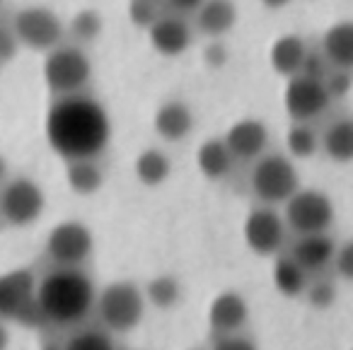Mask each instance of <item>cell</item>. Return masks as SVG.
Wrapping results in <instances>:
<instances>
[{
  "mask_svg": "<svg viewBox=\"0 0 353 350\" xmlns=\"http://www.w3.org/2000/svg\"><path fill=\"white\" fill-rule=\"evenodd\" d=\"M285 143H288L290 155L300 157V160H307V157H312L314 152H317V147H319L317 133H314L307 123H293V126H290V131H288V138H285Z\"/></svg>",
  "mask_w": 353,
  "mask_h": 350,
  "instance_id": "cell-27",
  "label": "cell"
},
{
  "mask_svg": "<svg viewBox=\"0 0 353 350\" xmlns=\"http://www.w3.org/2000/svg\"><path fill=\"white\" fill-rule=\"evenodd\" d=\"M12 34L22 46L34 51H51L63 39V25L59 15L49 8H22L12 20Z\"/></svg>",
  "mask_w": 353,
  "mask_h": 350,
  "instance_id": "cell-8",
  "label": "cell"
},
{
  "mask_svg": "<svg viewBox=\"0 0 353 350\" xmlns=\"http://www.w3.org/2000/svg\"><path fill=\"white\" fill-rule=\"evenodd\" d=\"M250 319V305L235 290H225L213 300L208 309V324L218 336L237 333Z\"/></svg>",
  "mask_w": 353,
  "mask_h": 350,
  "instance_id": "cell-14",
  "label": "cell"
},
{
  "mask_svg": "<svg viewBox=\"0 0 353 350\" xmlns=\"http://www.w3.org/2000/svg\"><path fill=\"white\" fill-rule=\"evenodd\" d=\"M300 73L307 75V78H314V80H324L329 73V63L327 59H324L322 54H317V51H312V54H305V61H303V68H300Z\"/></svg>",
  "mask_w": 353,
  "mask_h": 350,
  "instance_id": "cell-33",
  "label": "cell"
},
{
  "mask_svg": "<svg viewBox=\"0 0 353 350\" xmlns=\"http://www.w3.org/2000/svg\"><path fill=\"white\" fill-rule=\"evenodd\" d=\"M245 242L259 256H274L285 242V223L274 208H254L245 220Z\"/></svg>",
  "mask_w": 353,
  "mask_h": 350,
  "instance_id": "cell-12",
  "label": "cell"
},
{
  "mask_svg": "<svg viewBox=\"0 0 353 350\" xmlns=\"http://www.w3.org/2000/svg\"><path fill=\"white\" fill-rule=\"evenodd\" d=\"M44 191L27 176L8 181L0 191V215L12 227H27L44 213Z\"/></svg>",
  "mask_w": 353,
  "mask_h": 350,
  "instance_id": "cell-9",
  "label": "cell"
},
{
  "mask_svg": "<svg viewBox=\"0 0 353 350\" xmlns=\"http://www.w3.org/2000/svg\"><path fill=\"white\" fill-rule=\"evenodd\" d=\"M324 152L329 160L346 165L353 160V123L351 119H339L324 133Z\"/></svg>",
  "mask_w": 353,
  "mask_h": 350,
  "instance_id": "cell-23",
  "label": "cell"
},
{
  "mask_svg": "<svg viewBox=\"0 0 353 350\" xmlns=\"http://www.w3.org/2000/svg\"><path fill=\"white\" fill-rule=\"evenodd\" d=\"M194 128V114L179 99L165 102L155 114V131L162 141L167 143H179L192 133Z\"/></svg>",
  "mask_w": 353,
  "mask_h": 350,
  "instance_id": "cell-17",
  "label": "cell"
},
{
  "mask_svg": "<svg viewBox=\"0 0 353 350\" xmlns=\"http://www.w3.org/2000/svg\"><path fill=\"white\" fill-rule=\"evenodd\" d=\"M322 56L334 68L348 70L353 63V25L351 22H339L329 27L322 39Z\"/></svg>",
  "mask_w": 353,
  "mask_h": 350,
  "instance_id": "cell-19",
  "label": "cell"
},
{
  "mask_svg": "<svg viewBox=\"0 0 353 350\" xmlns=\"http://www.w3.org/2000/svg\"><path fill=\"white\" fill-rule=\"evenodd\" d=\"M70 34L80 44H90L102 34V15L97 10H80L70 20Z\"/></svg>",
  "mask_w": 353,
  "mask_h": 350,
  "instance_id": "cell-29",
  "label": "cell"
},
{
  "mask_svg": "<svg viewBox=\"0 0 353 350\" xmlns=\"http://www.w3.org/2000/svg\"><path fill=\"white\" fill-rule=\"evenodd\" d=\"M324 90H327L329 99H341L351 92V73L341 68H334L332 73H327V78L322 80Z\"/></svg>",
  "mask_w": 353,
  "mask_h": 350,
  "instance_id": "cell-31",
  "label": "cell"
},
{
  "mask_svg": "<svg viewBox=\"0 0 353 350\" xmlns=\"http://www.w3.org/2000/svg\"><path fill=\"white\" fill-rule=\"evenodd\" d=\"M203 0H167V6L172 8L179 15H187V12H196L201 8Z\"/></svg>",
  "mask_w": 353,
  "mask_h": 350,
  "instance_id": "cell-38",
  "label": "cell"
},
{
  "mask_svg": "<svg viewBox=\"0 0 353 350\" xmlns=\"http://www.w3.org/2000/svg\"><path fill=\"white\" fill-rule=\"evenodd\" d=\"M334 223V205L319 189H298L285 200V225L295 234L327 232Z\"/></svg>",
  "mask_w": 353,
  "mask_h": 350,
  "instance_id": "cell-7",
  "label": "cell"
},
{
  "mask_svg": "<svg viewBox=\"0 0 353 350\" xmlns=\"http://www.w3.org/2000/svg\"><path fill=\"white\" fill-rule=\"evenodd\" d=\"M0 6H3V0H0Z\"/></svg>",
  "mask_w": 353,
  "mask_h": 350,
  "instance_id": "cell-42",
  "label": "cell"
},
{
  "mask_svg": "<svg viewBox=\"0 0 353 350\" xmlns=\"http://www.w3.org/2000/svg\"><path fill=\"white\" fill-rule=\"evenodd\" d=\"M0 316L25 326L46 324L37 305V280L32 271L17 268L0 276Z\"/></svg>",
  "mask_w": 353,
  "mask_h": 350,
  "instance_id": "cell-5",
  "label": "cell"
},
{
  "mask_svg": "<svg viewBox=\"0 0 353 350\" xmlns=\"http://www.w3.org/2000/svg\"><path fill=\"white\" fill-rule=\"evenodd\" d=\"M334 263H336V273L343 278V280H351L353 278V247L351 242L341 244V249L334 251Z\"/></svg>",
  "mask_w": 353,
  "mask_h": 350,
  "instance_id": "cell-35",
  "label": "cell"
},
{
  "mask_svg": "<svg viewBox=\"0 0 353 350\" xmlns=\"http://www.w3.org/2000/svg\"><path fill=\"white\" fill-rule=\"evenodd\" d=\"M63 350H117L109 331L102 329H83L73 333L63 343Z\"/></svg>",
  "mask_w": 353,
  "mask_h": 350,
  "instance_id": "cell-28",
  "label": "cell"
},
{
  "mask_svg": "<svg viewBox=\"0 0 353 350\" xmlns=\"http://www.w3.org/2000/svg\"><path fill=\"white\" fill-rule=\"evenodd\" d=\"M228 59H230V51L218 39L206 44V49H203V63H206L208 68H223V65L228 63Z\"/></svg>",
  "mask_w": 353,
  "mask_h": 350,
  "instance_id": "cell-34",
  "label": "cell"
},
{
  "mask_svg": "<svg viewBox=\"0 0 353 350\" xmlns=\"http://www.w3.org/2000/svg\"><path fill=\"white\" fill-rule=\"evenodd\" d=\"M94 282L80 268L59 266L37 285V305L46 324H80L94 307Z\"/></svg>",
  "mask_w": 353,
  "mask_h": 350,
  "instance_id": "cell-2",
  "label": "cell"
},
{
  "mask_svg": "<svg viewBox=\"0 0 353 350\" xmlns=\"http://www.w3.org/2000/svg\"><path fill=\"white\" fill-rule=\"evenodd\" d=\"M213 350H256V345H254V340L245 338V336H240V333H228L216 340Z\"/></svg>",
  "mask_w": 353,
  "mask_h": 350,
  "instance_id": "cell-36",
  "label": "cell"
},
{
  "mask_svg": "<svg viewBox=\"0 0 353 350\" xmlns=\"http://www.w3.org/2000/svg\"><path fill=\"white\" fill-rule=\"evenodd\" d=\"M94 247L92 232L88 225L78 220H65L51 229L46 239V254L56 261V266L80 268L90 258Z\"/></svg>",
  "mask_w": 353,
  "mask_h": 350,
  "instance_id": "cell-10",
  "label": "cell"
},
{
  "mask_svg": "<svg viewBox=\"0 0 353 350\" xmlns=\"http://www.w3.org/2000/svg\"><path fill=\"white\" fill-rule=\"evenodd\" d=\"M225 145L232 160H256L269 145V128L256 119H242L225 133Z\"/></svg>",
  "mask_w": 353,
  "mask_h": 350,
  "instance_id": "cell-13",
  "label": "cell"
},
{
  "mask_svg": "<svg viewBox=\"0 0 353 350\" xmlns=\"http://www.w3.org/2000/svg\"><path fill=\"white\" fill-rule=\"evenodd\" d=\"M65 179L78 196L97 194L104 184L102 167L94 160H70L68 167H65Z\"/></svg>",
  "mask_w": 353,
  "mask_h": 350,
  "instance_id": "cell-22",
  "label": "cell"
},
{
  "mask_svg": "<svg viewBox=\"0 0 353 350\" xmlns=\"http://www.w3.org/2000/svg\"><path fill=\"white\" fill-rule=\"evenodd\" d=\"M252 189L256 198L269 205L285 203L300 189L298 169L283 155H261L252 169Z\"/></svg>",
  "mask_w": 353,
  "mask_h": 350,
  "instance_id": "cell-6",
  "label": "cell"
},
{
  "mask_svg": "<svg viewBox=\"0 0 353 350\" xmlns=\"http://www.w3.org/2000/svg\"><path fill=\"white\" fill-rule=\"evenodd\" d=\"M266 8H271V10H279V8H285L290 3V0H261Z\"/></svg>",
  "mask_w": 353,
  "mask_h": 350,
  "instance_id": "cell-40",
  "label": "cell"
},
{
  "mask_svg": "<svg viewBox=\"0 0 353 350\" xmlns=\"http://www.w3.org/2000/svg\"><path fill=\"white\" fill-rule=\"evenodd\" d=\"M6 174H8V165H6V160H3V155H0V181L6 179Z\"/></svg>",
  "mask_w": 353,
  "mask_h": 350,
  "instance_id": "cell-41",
  "label": "cell"
},
{
  "mask_svg": "<svg viewBox=\"0 0 353 350\" xmlns=\"http://www.w3.org/2000/svg\"><path fill=\"white\" fill-rule=\"evenodd\" d=\"M8 343H10V333L3 324H0V350H8Z\"/></svg>",
  "mask_w": 353,
  "mask_h": 350,
  "instance_id": "cell-39",
  "label": "cell"
},
{
  "mask_svg": "<svg viewBox=\"0 0 353 350\" xmlns=\"http://www.w3.org/2000/svg\"><path fill=\"white\" fill-rule=\"evenodd\" d=\"M92 75L90 59L80 46H54L44 61V80L46 88L56 97L80 94Z\"/></svg>",
  "mask_w": 353,
  "mask_h": 350,
  "instance_id": "cell-4",
  "label": "cell"
},
{
  "mask_svg": "<svg viewBox=\"0 0 353 350\" xmlns=\"http://www.w3.org/2000/svg\"><path fill=\"white\" fill-rule=\"evenodd\" d=\"M334 251H336V244L329 237L327 232L317 234H300L298 242L290 249V258L303 268L305 273L322 271L332 263Z\"/></svg>",
  "mask_w": 353,
  "mask_h": 350,
  "instance_id": "cell-16",
  "label": "cell"
},
{
  "mask_svg": "<svg viewBox=\"0 0 353 350\" xmlns=\"http://www.w3.org/2000/svg\"><path fill=\"white\" fill-rule=\"evenodd\" d=\"M148 32L152 49L162 56H179L192 44V30L179 15H160Z\"/></svg>",
  "mask_w": 353,
  "mask_h": 350,
  "instance_id": "cell-15",
  "label": "cell"
},
{
  "mask_svg": "<svg viewBox=\"0 0 353 350\" xmlns=\"http://www.w3.org/2000/svg\"><path fill=\"white\" fill-rule=\"evenodd\" d=\"M305 54H307V46L298 34H283L271 46V65L283 78H293L303 68Z\"/></svg>",
  "mask_w": 353,
  "mask_h": 350,
  "instance_id": "cell-20",
  "label": "cell"
},
{
  "mask_svg": "<svg viewBox=\"0 0 353 350\" xmlns=\"http://www.w3.org/2000/svg\"><path fill=\"white\" fill-rule=\"evenodd\" d=\"M145 292H148V300H150L157 309H172L176 302L182 300V285H179V280H176L174 276H167V273L152 278V280L148 282Z\"/></svg>",
  "mask_w": 353,
  "mask_h": 350,
  "instance_id": "cell-26",
  "label": "cell"
},
{
  "mask_svg": "<svg viewBox=\"0 0 353 350\" xmlns=\"http://www.w3.org/2000/svg\"><path fill=\"white\" fill-rule=\"evenodd\" d=\"M46 138L51 147L70 160H94L112 138V123L99 102L85 94L56 97L46 114Z\"/></svg>",
  "mask_w": 353,
  "mask_h": 350,
  "instance_id": "cell-1",
  "label": "cell"
},
{
  "mask_svg": "<svg viewBox=\"0 0 353 350\" xmlns=\"http://www.w3.org/2000/svg\"><path fill=\"white\" fill-rule=\"evenodd\" d=\"M237 8L232 0H203L196 10V27L206 37H223L235 27Z\"/></svg>",
  "mask_w": 353,
  "mask_h": 350,
  "instance_id": "cell-18",
  "label": "cell"
},
{
  "mask_svg": "<svg viewBox=\"0 0 353 350\" xmlns=\"http://www.w3.org/2000/svg\"><path fill=\"white\" fill-rule=\"evenodd\" d=\"M274 285L283 297H300L307 287V273L290 256H281L274 263Z\"/></svg>",
  "mask_w": 353,
  "mask_h": 350,
  "instance_id": "cell-25",
  "label": "cell"
},
{
  "mask_svg": "<svg viewBox=\"0 0 353 350\" xmlns=\"http://www.w3.org/2000/svg\"><path fill=\"white\" fill-rule=\"evenodd\" d=\"M285 112L290 114L295 123H307L312 119L322 116L329 109V94L324 90L322 80L307 78V75L298 73L293 78H288V88L283 94Z\"/></svg>",
  "mask_w": 353,
  "mask_h": 350,
  "instance_id": "cell-11",
  "label": "cell"
},
{
  "mask_svg": "<svg viewBox=\"0 0 353 350\" xmlns=\"http://www.w3.org/2000/svg\"><path fill=\"white\" fill-rule=\"evenodd\" d=\"M305 292H307L310 305L317 307V309H327V307H332L334 300H336V290H334V285L327 280H319V282H314V285L305 287Z\"/></svg>",
  "mask_w": 353,
  "mask_h": 350,
  "instance_id": "cell-32",
  "label": "cell"
},
{
  "mask_svg": "<svg viewBox=\"0 0 353 350\" xmlns=\"http://www.w3.org/2000/svg\"><path fill=\"white\" fill-rule=\"evenodd\" d=\"M196 162H199V169L206 179L218 181V179H225L232 169V155L228 150L225 141L223 138H211L206 141L196 152Z\"/></svg>",
  "mask_w": 353,
  "mask_h": 350,
  "instance_id": "cell-21",
  "label": "cell"
},
{
  "mask_svg": "<svg viewBox=\"0 0 353 350\" xmlns=\"http://www.w3.org/2000/svg\"><path fill=\"white\" fill-rule=\"evenodd\" d=\"M160 6L157 0H131L128 6V20L138 27V30H150L152 22L160 17Z\"/></svg>",
  "mask_w": 353,
  "mask_h": 350,
  "instance_id": "cell-30",
  "label": "cell"
},
{
  "mask_svg": "<svg viewBox=\"0 0 353 350\" xmlns=\"http://www.w3.org/2000/svg\"><path fill=\"white\" fill-rule=\"evenodd\" d=\"M172 172V162L157 147H148L138 155L136 160V176L143 186H160L162 181L170 176Z\"/></svg>",
  "mask_w": 353,
  "mask_h": 350,
  "instance_id": "cell-24",
  "label": "cell"
},
{
  "mask_svg": "<svg viewBox=\"0 0 353 350\" xmlns=\"http://www.w3.org/2000/svg\"><path fill=\"white\" fill-rule=\"evenodd\" d=\"M97 309L102 316V324L109 331L126 333L141 324L143 314H145V297L136 282L117 280L102 290L97 300Z\"/></svg>",
  "mask_w": 353,
  "mask_h": 350,
  "instance_id": "cell-3",
  "label": "cell"
},
{
  "mask_svg": "<svg viewBox=\"0 0 353 350\" xmlns=\"http://www.w3.org/2000/svg\"><path fill=\"white\" fill-rule=\"evenodd\" d=\"M17 49H20V41L12 34V30L0 27V63H8V61L15 59Z\"/></svg>",
  "mask_w": 353,
  "mask_h": 350,
  "instance_id": "cell-37",
  "label": "cell"
}]
</instances>
